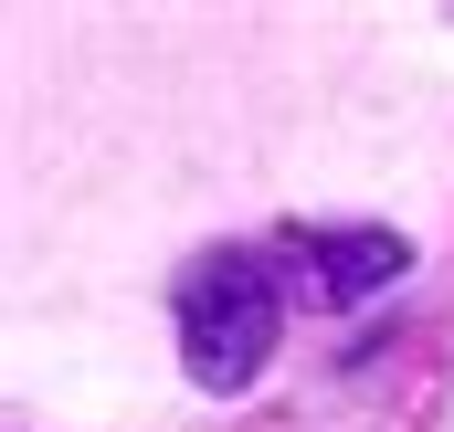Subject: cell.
Wrapping results in <instances>:
<instances>
[{"label": "cell", "instance_id": "7a4b0ae2", "mask_svg": "<svg viewBox=\"0 0 454 432\" xmlns=\"http://www.w3.org/2000/svg\"><path fill=\"white\" fill-rule=\"evenodd\" d=\"M402 264H412V243L380 232V221H359V232H296V296L307 306H359V296L402 285Z\"/></svg>", "mask_w": 454, "mask_h": 432}, {"label": "cell", "instance_id": "6da1fadb", "mask_svg": "<svg viewBox=\"0 0 454 432\" xmlns=\"http://www.w3.org/2000/svg\"><path fill=\"white\" fill-rule=\"evenodd\" d=\"M286 337V296L254 253H201L180 274V359L201 390H254Z\"/></svg>", "mask_w": 454, "mask_h": 432}]
</instances>
